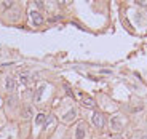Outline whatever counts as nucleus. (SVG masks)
Instances as JSON below:
<instances>
[{"label": "nucleus", "instance_id": "f257e3e1", "mask_svg": "<svg viewBox=\"0 0 147 139\" xmlns=\"http://www.w3.org/2000/svg\"><path fill=\"white\" fill-rule=\"evenodd\" d=\"M91 121L94 126H98V128H102L104 125H106V117H104L101 112H94L91 117Z\"/></svg>", "mask_w": 147, "mask_h": 139}, {"label": "nucleus", "instance_id": "f03ea898", "mask_svg": "<svg viewBox=\"0 0 147 139\" xmlns=\"http://www.w3.org/2000/svg\"><path fill=\"white\" fill-rule=\"evenodd\" d=\"M85 134H86V125L82 121V123L77 125V128H75V139H83Z\"/></svg>", "mask_w": 147, "mask_h": 139}, {"label": "nucleus", "instance_id": "7ed1b4c3", "mask_svg": "<svg viewBox=\"0 0 147 139\" xmlns=\"http://www.w3.org/2000/svg\"><path fill=\"white\" fill-rule=\"evenodd\" d=\"M30 18H32L34 26H42V24H43V16H42L38 11H30Z\"/></svg>", "mask_w": 147, "mask_h": 139}, {"label": "nucleus", "instance_id": "20e7f679", "mask_svg": "<svg viewBox=\"0 0 147 139\" xmlns=\"http://www.w3.org/2000/svg\"><path fill=\"white\" fill-rule=\"evenodd\" d=\"M5 88H7V91H15L16 90V80L13 77H7L5 78Z\"/></svg>", "mask_w": 147, "mask_h": 139}, {"label": "nucleus", "instance_id": "39448f33", "mask_svg": "<svg viewBox=\"0 0 147 139\" xmlns=\"http://www.w3.org/2000/svg\"><path fill=\"white\" fill-rule=\"evenodd\" d=\"M82 103H83V106H85V107H91V109L96 106L94 99L90 98V96H85V94H82Z\"/></svg>", "mask_w": 147, "mask_h": 139}, {"label": "nucleus", "instance_id": "423d86ee", "mask_svg": "<svg viewBox=\"0 0 147 139\" xmlns=\"http://www.w3.org/2000/svg\"><path fill=\"white\" fill-rule=\"evenodd\" d=\"M110 125H112V130H115V131L121 130V121H120V117H118V115L112 117V120H110Z\"/></svg>", "mask_w": 147, "mask_h": 139}, {"label": "nucleus", "instance_id": "0eeeda50", "mask_svg": "<svg viewBox=\"0 0 147 139\" xmlns=\"http://www.w3.org/2000/svg\"><path fill=\"white\" fill-rule=\"evenodd\" d=\"M45 121H47V115H45L43 112H40V113H37L35 115V125L37 126H43Z\"/></svg>", "mask_w": 147, "mask_h": 139}, {"label": "nucleus", "instance_id": "6e6552de", "mask_svg": "<svg viewBox=\"0 0 147 139\" xmlns=\"http://www.w3.org/2000/svg\"><path fill=\"white\" fill-rule=\"evenodd\" d=\"M55 125H56L55 115H48V117H47V121H45V125H43V128H45V130H50L51 126H55Z\"/></svg>", "mask_w": 147, "mask_h": 139}, {"label": "nucleus", "instance_id": "1a4fd4ad", "mask_svg": "<svg viewBox=\"0 0 147 139\" xmlns=\"http://www.w3.org/2000/svg\"><path fill=\"white\" fill-rule=\"evenodd\" d=\"M75 115H77V112H75L74 109H70L69 112H67L66 115H64V121H72L74 118H75Z\"/></svg>", "mask_w": 147, "mask_h": 139}, {"label": "nucleus", "instance_id": "9d476101", "mask_svg": "<svg viewBox=\"0 0 147 139\" xmlns=\"http://www.w3.org/2000/svg\"><path fill=\"white\" fill-rule=\"evenodd\" d=\"M22 117L26 118V120L32 117V107H26V109L22 110Z\"/></svg>", "mask_w": 147, "mask_h": 139}, {"label": "nucleus", "instance_id": "9b49d317", "mask_svg": "<svg viewBox=\"0 0 147 139\" xmlns=\"http://www.w3.org/2000/svg\"><path fill=\"white\" fill-rule=\"evenodd\" d=\"M19 77H21V82H22V83H27V82H29V74H27V72H22Z\"/></svg>", "mask_w": 147, "mask_h": 139}, {"label": "nucleus", "instance_id": "f8f14e48", "mask_svg": "<svg viewBox=\"0 0 147 139\" xmlns=\"http://www.w3.org/2000/svg\"><path fill=\"white\" fill-rule=\"evenodd\" d=\"M136 3L141 7H147V0H136Z\"/></svg>", "mask_w": 147, "mask_h": 139}, {"label": "nucleus", "instance_id": "ddd939ff", "mask_svg": "<svg viewBox=\"0 0 147 139\" xmlns=\"http://www.w3.org/2000/svg\"><path fill=\"white\" fill-rule=\"evenodd\" d=\"M3 7H5V8L13 7V2H11V0H7V2H3Z\"/></svg>", "mask_w": 147, "mask_h": 139}, {"label": "nucleus", "instance_id": "4468645a", "mask_svg": "<svg viewBox=\"0 0 147 139\" xmlns=\"http://www.w3.org/2000/svg\"><path fill=\"white\" fill-rule=\"evenodd\" d=\"M35 5H37L38 8H43V2H40V0H37V2H35Z\"/></svg>", "mask_w": 147, "mask_h": 139}, {"label": "nucleus", "instance_id": "2eb2a0df", "mask_svg": "<svg viewBox=\"0 0 147 139\" xmlns=\"http://www.w3.org/2000/svg\"><path fill=\"white\" fill-rule=\"evenodd\" d=\"M59 19H61V16H55V18H51L50 21H59Z\"/></svg>", "mask_w": 147, "mask_h": 139}, {"label": "nucleus", "instance_id": "dca6fc26", "mask_svg": "<svg viewBox=\"0 0 147 139\" xmlns=\"http://www.w3.org/2000/svg\"><path fill=\"white\" fill-rule=\"evenodd\" d=\"M114 139H123V138H121L120 134H117V136H114Z\"/></svg>", "mask_w": 147, "mask_h": 139}, {"label": "nucleus", "instance_id": "f3484780", "mask_svg": "<svg viewBox=\"0 0 147 139\" xmlns=\"http://www.w3.org/2000/svg\"><path fill=\"white\" fill-rule=\"evenodd\" d=\"M142 139H147V136H142Z\"/></svg>", "mask_w": 147, "mask_h": 139}, {"label": "nucleus", "instance_id": "a211bd4d", "mask_svg": "<svg viewBox=\"0 0 147 139\" xmlns=\"http://www.w3.org/2000/svg\"><path fill=\"white\" fill-rule=\"evenodd\" d=\"M8 139H13V138H8Z\"/></svg>", "mask_w": 147, "mask_h": 139}]
</instances>
